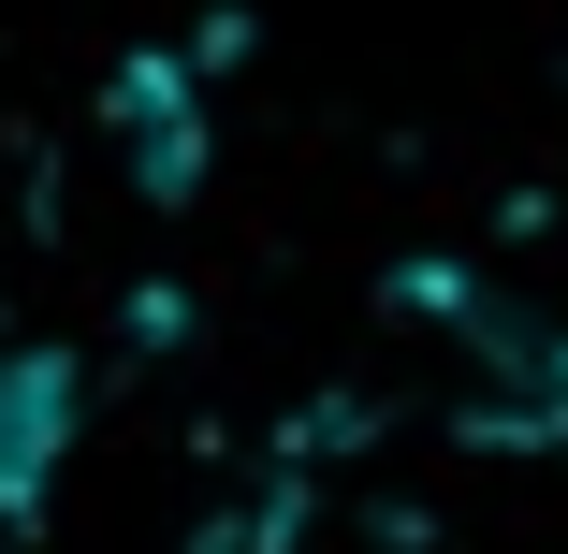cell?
I'll use <instances>...</instances> for the list:
<instances>
[{
  "mask_svg": "<svg viewBox=\"0 0 568 554\" xmlns=\"http://www.w3.org/2000/svg\"><path fill=\"white\" fill-rule=\"evenodd\" d=\"M234 59V30H204V44H132L118 73H102V118H118V161L146 204H190L204 190V73Z\"/></svg>",
  "mask_w": 568,
  "mask_h": 554,
  "instance_id": "obj_2",
  "label": "cell"
},
{
  "mask_svg": "<svg viewBox=\"0 0 568 554\" xmlns=\"http://www.w3.org/2000/svg\"><path fill=\"white\" fill-rule=\"evenodd\" d=\"M190 554H306V482L292 467H248L234 496L190 525Z\"/></svg>",
  "mask_w": 568,
  "mask_h": 554,
  "instance_id": "obj_4",
  "label": "cell"
},
{
  "mask_svg": "<svg viewBox=\"0 0 568 554\" xmlns=\"http://www.w3.org/2000/svg\"><path fill=\"white\" fill-rule=\"evenodd\" d=\"M73 423H88V365L59 336H0V525H44L59 467H73Z\"/></svg>",
  "mask_w": 568,
  "mask_h": 554,
  "instance_id": "obj_3",
  "label": "cell"
},
{
  "mask_svg": "<svg viewBox=\"0 0 568 554\" xmlns=\"http://www.w3.org/2000/svg\"><path fill=\"white\" fill-rule=\"evenodd\" d=\"M408 306L452 321L437 394H452V423H467L481 453H568V321L496 306V292H467V278H408Z\"/></svg>",
  "mask_w": 568,
  "mask_h": 554,
  "instance_id": "obj_1",
  "label": "cell"
}]
</instances>
